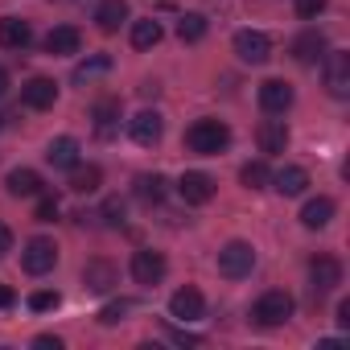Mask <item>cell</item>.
I'll return each mask as SVG.
<instances>
[{
	"instance_id": "obj_20",
	"label": "cell",
	"mask_w": 350,
	"mask_h": 350,
	"mask_svg": "<svg viewBox=\"0 0 350 350\" xmlns=\"http://www.w3.org/2000/svg\"><path fill=\"white\" fill-rule=\"evenodd\" d=\"M91 120H95V136H103V140L116 136V128H120V99H99Z\"/></svg>"
},
{
	"instance_id": "obj_1",
	"label": "cell",
	"mask_w": 350,
	"mask_h": 350,
	"mask_svg": "<svg viewBox=\"0 0 350 350\" xmlns=\"http://www.w3.org/2000/svg\"><path fill=\"white\" fill-rule=\"evenodd\" d=\"M227 144H231V128L223 120H194L186 128V148L198 157H219Z\"/></svg>"
},
{
	"instance_id": "obj_26",
	"label": "cell",
	"mask_w": 350,
	"mask_h": 350,
	"mask_svg": "<svg viewBox=\"0 0 350 350\" xmlns=\"http://www.w3.org/2000/svg\"><path fill=\"white\" fill-rule=\"evenodd\" d=\"M161 38H165L161 21H152V17H144V21H132V46H136V50H152Z\"/></svg>"
},
{
	"instance_id": "obj_12",
	"label": "cell",
	"mask_w": 350,
	"mask_h": 350,
	"mask_svg": "<svg viewBox=\"0 0 350 350\" xmlns=\"http://www.w3.org/2000/svg\"><path fill=\"white\" fill-rule=\"evenodd\" d=\"M54 99H58V83L54 79H29L25 87H21V103L25 107H33V111H46V107H54Z\"/></svg>"
},
{
	"instance_id": "obj_14",
	"label": "cell",
	"mask_w": 350,
	"mask_h": 350,
	"mask_svg": "<svg viewBox=\"0 0 350 350\" xmlns=\"http://www.w3.org/2000/svg\"><path fill=\"white\" fill-rule=\"evenodd\" d=\"M288 54H293L301 66H313V62H321V54H325V38H321L317 29H305V33H297V38H293Z\"/></svg>"
},
{
	"instance_id": "obj_3",
	"label": "cell",
	"mask_w": 350,
	"mask_h": 350,
	"mask_svg": "<svg viewBox=\"0 0 350 350\" xmlns=\"http://www.w3.org/2000/svg\"><path fill=\"white\" fill-rule=\"evenodd\" d=\"M252 268H256V247H252V243L231 239V243L219 252V272H223L227 280H243V276H252Z\"/></svg>"
},
{
	"instance_id": "obj_36",
	"label": "cell",
	"mask_w": 350,
	"mask_h": 350,
	"mask_svg": "<svg viewBox=\"0 0 350 350\" xmlns=\"http://www.w3.org/2000/svg\"><path fill=\"white\" fill-rule=\"evenodd\" d=\"M33 346H42V350H62V338H54V334H42V338H33Z\"/></svg>"
},
{
	"instance_id": "obj_16",
	"label": "cell",
	"mask_w": 350,
	"mask_h": 350,
	"mask_svg": "<svg viewBox=\"0 0 350 350\" xmlns=\"http://www.w3.org/2000/svg\"><path fill=\"white\" fill-rule=\"evenodd\" d=\"M128 132H132V140H136V144L152 148V144L161 140L165 124H161V116H157V111H140V116H132V120H128Z\"/></svg>"
},
{
	"instance_id": "obj_8",
	"label": "cell",
	"mask_w": 350,
	"mask_h": 350,
	"mask_svg": "<svg viewBox=\"0 0 350 350\" xmlns=\"http://www.w3.org/2000/svg\"><path fill=\"white\" fill-rule=\"evenodd\" d=\"M178 194H182V202H186V206H206V202L215 198V178H211V173L190 169V173H182Z\"/></svg>"
},
{
	"instance_id": "obj_23",
	"label": "cell",
	"mask_w": 350,
	"mask_h": 350,
	"mask_svg": "<svg viewBox=\"0 0 350 350\" xmlns=\"http://www.w3.org/2000/svg\"><path fill=\"white\" fill-rule=\"evenodd\" d=\"M5 186H9L13 198H33V194H42V178H38L33 169H13L9 178H5Z\"/></svg>"
},
{
	"instance_id": "obj_40",
	"label": "cell",
	"mask_w": 350,
	"mask_h": 350,
	"mask_svg": "<svg viewBox=\"0 0 350 350\" xmlns=\"http://www.w3.org/2000/svg\"><path fill=\"white\" fill-rule=\"evenodd\" d=\"M5 91H9V75H5V70H0V95H5Z\"/></svg>"
},
{
	"instance_id": "obj_27",
	"label": "cell",
	"mask_w": 350,
	"mask_h": 350,
	"mask_svg": "<svg viewBox=\"0 0 350 350\" xmlns=\"http://www.w3.org/2000/svg\"><path fill=\"white\" fill-rule=\"evenodd\" d=\"M136 198L144 206H157L165 198V178H161V173H144V178H136Z\"/></svg>"
},
{
	"instance_id": "obj_34",
	"label": "cell",
	"mask_w": 350,
	"mask_h": 350,
	"mask_svg": "<svg viewBox=\"0 0 350 350\" xmlns=\"http://www.w3.org/2000/svg\"><path fill=\"white\" fill-rule=\"evenodd\" d=\"M33 219H38V223H54V219H58V198L46 194V198L38 202V215H33Z\"/></svg>"
},
{
	"instance_id": "obj_7",
	"label": "cell",
	"mask_w": 350,
	"mask_h": 350,
	"mask_svg": "<svg viewBox=\"0 0 350 350\" xmlns=\"http://www.w3.org/2000/svg\"><path fill=\"white\" fill-rule=\"evenodd\" d=\"M120 284V268L111 264V260H103V256H95V260H87V268H83V288L87 293H111Z\"/></svg>"
},
{
	"instance_id": "obj_37",
	"label": "cell",
	"mask_w": 350,
	"mask_h": 350,
	"mask_svg": "<svg viewBox=\"0 0 350 350\" xmlns=\"http://www.w3.org/2000/svg\"><path fill=\"white\" fill-rule=\"evenodd\" d=\"M9 252H13V231L0 223V256H9Z\"/></svg>"
},
{
	"instance_id": "obj_22",
	"label": "cell",
	"mask_w": 350,
	"mask_h": 350,
	"mask_svg": "<svg viewBox=\"0 0 350 350\" xmlns=\"http://www.w3.org/2000/svg\"><path fill=\"white\" fill-rule=\"evenodd\" d=\"M124 21H128V0H103V5L95 9V25L103 33H116Z\"/></svg>"
},
{
	"instance_id": "obj_19",
	"label": "cell",
	"mask_w": 350,
	"mask_h": 350,
	"mask_svg": "<svg viewBox=\"0 0 350 350\" xmlns=\"http://www.w3.org/2000/svg\"><path fill=\"white\" fill-rule=\"evenodd\" d=\"M256 140H260V152H284L288 148V128L284 120H264L256 128Z\"/></svg>"
},
{
	"instance_id": "obj_32",
	"label": "cell",
	"mask_w": 350,
	"mask_h": 350,
	"mask_svg": "<svg viewBox=\"0 0 350 350\" xmlns=\"http://www.w3.org/2000/svg\"><path fill=\"white\" fill-rule=\"evenodd\" d=\"M293 5H297V17H301V21H313V17L325 13L329 0H293Z\"/></svg>"
},
{
	"instance_id": "obj_6",
	"label": "cell",
	"mask_w": 350,
	"mask_h": 350,
	"mask_svg": "<svg viewBox=\"0 0 350 350\" xmlns=\"http://www.w3.org/2000/svg\"><path fill=\"white\" fill-rule=\"evenodd\" d=\"M58 264V247H54V239H29L25 243V252H21V268L29 272V276H46L50 268Z\"/></svg>"
},
{
	"instance_id": "obj_13",
	"label": "cell",
	"mask_w": 350,
	"mask_h": 350,
	"mask_svg": "<svg viewBox=\"0 0 350 350\" xmlns=\"http://www.w3.org/2000/svg\"><path fill=\"white\" fill-rule=\"evenodd\" d=\"M260 107H264L268 116H284V111L293 107V87H288V83H280V79L260 83Z\"/></svg>"
},
{
	"instance_id": "obj_9",
	"label": "cell",
	"mask_w": 350,
	"mask_h": 350,
	"mask_svg": "<svg viewBox=\"0 0 350 350\" xmlns=\"http://www.w3.org/2000/svg\"><path fill=\"white\" fill-rule=\"evenodd\" d=\"M165 272H169V264H165V256L161 252H136L132 256V280L136 284H144V288H152V284H161L165 280Z\"/></svg>"
},
{
	"instance_id": "obj_4",
	"label": "cell",
	"mask_w": 350,
	"mask_h": 350,
	"mask_svg": "<svg viewBox=\"0 0 350 350\" xmlns=\"http://www.w3.org/2000/svg\"><path fill=\"white\" fill-rule=\"evenodd\" d=\"M321 75H325V91L334 99H346L350 95V54L346 50H325L321 54Z\"/></svg>"
},
{
	"instance_id": "obj_28",
	"label": "cell",
	"mask_w": 350,
	"mask_h": 350,
	"mask_svg": "<svg viewBox=\"0 0 350 350\" xmlns=\"http://www.w3.org/2000/svg\"><path fill=\"white\" fill-rule=\"evenodd\" d=\"M239 182H243L247 190H264V186L272 182V173H268V165H264V161H247V165L239 169Z\"/></svg>"
},
{
	"instance_id": "obj_30",
	"label": "cell",
	"mask_w": 350,
	"mask_h": 350,
	"mask_svg": "<svg viewBox=\"0 0 350 350\" xmlns=\"http://www.w3.org/2000/svg\"><path fill=\"white\" fill-rule=\"evenodd\" d=\"M132 309H136V301H128V297H124V301H111V305L99 309V321H103V325H116V321H124Z\"/></svg>"
},
{
	"instance_id": "obj_29",
	"label": "cell",
	"mask_w": 350,
	"mask_h": 350,
	"mask_svg": "<svg viewBox=\"0 0 350 350\" xmlns=\"http://www.w3.org/2000/svg\"><path fill=\"white\" fill-rule=\"evenodd\" d=\"M178 38L190 42V46L202 42V38H206V17H202V13H186V17L178 21Z\"/></svg>"
},
{
	"instance_id": "obj_24",
	"label": "cell",
	"mask_w": 350,
	"mask_h": 350,
	"mask_svg": "<svg viewBox=\"0 0 350 350\" xmlns=\"http://www.w3.org/2000/svg\"><path fill=\"white\" fill-rule=\"evenodd\" d=\"M99 182H103V169L99 165H75L70 169V190L75 194H95Z\"/></svg>"
},
{
	"instance_id": "obj_18",
	"label": "cell",
	"mask_w": 350,
	"mask_h": 350,
	"mask_svg": "<svg viewBox=\"0 0 350 350\" xmlns=\"http://www.w3.org/2000/svg\"><path fill=\"white\" fill-rule=\"evenodd\" d=\"M272 186H276L284 198H297V194L309 190V169H301V165H284L276 178H272Z\"/></svg>"
},
{
	"instance_id": "obj_39",
	"label": "cell",
	"mask_w": 350,
	"mask_h": 350,
	"mask_svg": "<svg viewBox=\"0 0 350 350\" xmlns=\"http://www.w3.org/2000/svg\"><path fill=\"white\" fill-rule=\"evenodd\" d=\"M13 301H17V293H13V288H9V284H0V309H9V305H13Z\"/></svg>"
},
{
	"instance_id": "obj_5",
	"label": "cell",
	"mask_w": 350,
	"mask_h": 350,
	"mask_svg": "<svg viewBox=\"0 0 350 350\" xmlns=\"http://www.w3.org/2000/svg\"><path fill=\"white\" fill-rule=\"evenodd\" d=\"M235 54H239V62H247V66H264V62L272 58V38L260 33V29H239V33H235Z\"/></svg>"
},
{
	"instance_id": "obj_17",
	"label": "cell",
	"mask_w": 350,
	"mask_h": 350,
	"mask_svg": "<svg viewBox=\"0 0 350 350\" xmlns=\"http://www.w3.org/2000/svg\"><path fill=\"white\" fill-rule=\"evenodd\" d=\"M79 46H83V33H79L75 25H58V29L46 33V54H54V58L79 54Z\"/></svg>"
},
{
	"instance_id": "obj_38",
	"label": "cell",
	"mask_w": 350,
	"mask_h": 350,
	"mask_svg": "<svg viewBox=\"0 0 350 350\" xmlns=\"http://www.w3.org/2000/svg\"><path fill=\"white\" fill-rule=\"evenodd\" d=\"M338 325H342V329H350V301H342V305H338Z\"/></svg>"
},
{
	"instance_id": "obj_31",
	"label": "cell",
	"mask_w": 350,
	"mask_h": 350,
	"mask_svg": "<svg viewBox=\"0 0 350 350\" xmlns=\"http://www.w3.org/2000/svg\"><path fill=\"white\" fill-rule=\"evenodd\" d=\"M107 66H111V58H107V54H95L91 62H83V66L75 70V83H87V79H95V75H103Z\"/></svg>"
},
{
	"instance_id": "obj_35",
	"label": "cell",
	"mask_w": 350,
	"mask_h": 350,
	"mask_svg": "<svg viewBox=\"0 0 350 350\" xmlns=\"http://www.w3.org/2000/svg\"><path fill=\"white\" fill-rule=\"evenodd\" d=\"M103 219H107L111 227H120V223H124V202H120V198H107V202H103Z\"/></svg>"
},
{
	"instance_id": "obj_15",
	"label": "cell",
	"mask_w": 350,
	"mask_h": 350,
	"mask_svg": "<svg viewBox=\"0 0 350 350\" xmlns=\"http://www.w3.org/2000/svg\"><path fill=\"white\" fill-rule=\"evenodd\" d=\"M33 29L21 17H0V50H29Z\"/></svg>"
},
{
	"instance_id": "obj_25",
	"label": "cell",
	"mask_w": 350,
	"mask_h": 350,
	"mask_svg": "<svg viewBox=\"0 0 350 350\" xmlns=\"http://www.w3.org/2000/svg\"><path fill=\"white\" fill-rule=\"evenodd\" d=\"M329 219H334V202H329V198H309L305 211H301V223H305L309 231H321Z\"/></svg>"
},
{
	"instance_id": "obj_2",
	"label": "cell",
	"mask_w": 350,
	"mask_h": 350,
	"mask_svg": "<svg viewBox=\"0 0 350 350\" xmlns=\"http://www.w3.org/2000/svg\"><path fill=\"white\" fill-rule=\"evenodd\" d=\"M293 317V297L284 293V288H268L256 305H252V321L260 325V329H276V325H284Z\"/></svg>"
},
{
	"instance_id": "obj_21",
	"label": "cell",
	"mask_w": 350,
	"mask_h": 350,
	"mask_svg": "<svg viewBox=\"0 0 350 350\" xmlns=\"http://www.w3.org/2000/svg\"><path fill=\"white\" fill-rule=\"evenodd\" d=\"M46 161H50L54 169H75V165H79V140H75V136H58V140H50Z\"/></svg>"
},
{
	"instance_id": "obj_41",
	"label": "cell",
	"mask_w": 350,
	"mask_h": 350,
	"mask_svg": "<svg viewBox=\"0 0 350 350\" xmlns=\"http://www.w3.org/2000/svg\"><path fill=\"white\" fill-rule=\"evenodd\" d=\"M0 128H5V116H0Z\"/></svg>"
},
{
	"instance_id": "obj_10",
	"label": "cell",
	"mask_w": 350,
	"mask_h": 350,
	"mask_svg": "<svg viewBox=\"0 0 350 350\" xmlns=\"http://www.w3.org/2000/svg\"><path fill=\"white\" fill-rule=\"evenodd\" d=\"M309 280H313V293H329L342 284V260L338 256H313L309 260Z\"/></svg>"
},
{
	"instance_id": "obj_33",
	"label": "cell",
	"mask_w": 350,
	"mask_h": 350,
	"mask_svg": "<svg viewBox=\"0 0 350 350\" xmlns=\"http://www.w3.org/2000/svg\"><path fill=\"white\" fill-rule=\"evenodd\" d=\"M58 301H62L58 293L42 288V293H33V297H29V309H33V313H46V309H58Z\"/></svg>"
},
{
	"instance_id": "obj_11",
	"label": "cell",
	"mask_w": 350,
	"mask_h": 350,
	"mask_svg": "<svg viewBox=\"0 0 350 350\" xmlns=\"http://www.w3.org/2000/svg\"><path fill=\"white\" fill-rule=\"evenodd\" d=\"M169 313L178 317V321H198L206 313V301H202V293L194 284H186V288H178V293L169 297Z\"/></svg>"
}]
</instances>
